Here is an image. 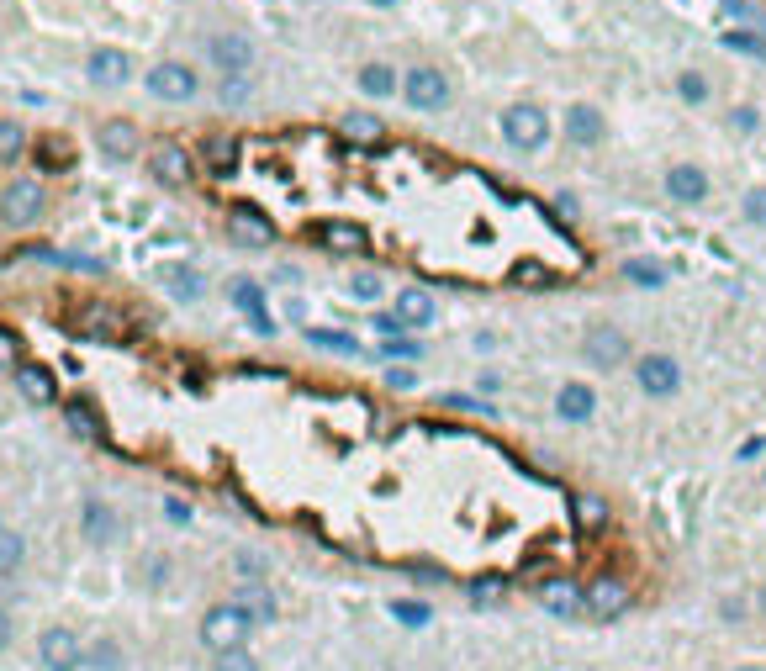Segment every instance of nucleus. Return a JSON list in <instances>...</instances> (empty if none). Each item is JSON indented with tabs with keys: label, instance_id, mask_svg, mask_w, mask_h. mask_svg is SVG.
Returning <instances> with one entry per match:
<instances>
[{
	"label": "nucleus",
	"instance_id": "1",
	"mask_svg": "<svg viewBox=\"0 0 766 671\" xmlns=\"http://www.w3.org/2000/svg\"><path fill=\"white\" fill-rule=\"evenodd\" d=\"M497 127H502V143H513L518 154H534V148L550 143V117H545V106H534V101L508 106Z\"/></svg>",
	"mask_w": 766,
	"mask_h": 671
},
{
	"label": "nucleus",
	"instance_id": "2",
	"mask_svg": "<svg viewBox=\"0 0 766 671\" xmlns=\"http://www.w3.org/2000/svg\"><path fill=\"white\" fill-rule=\"evenodd\" d=\"M249 629H254V624H249L233 603H217V608L207 613V619H201V645L217 650V656H228V650H244Z\"/></svg>",
	"mask_w": 766,
	"mask_h": 671
},
{
	"label": "nucleus",
	"instance_id": "3",
	"mask_svg": "<svg viewBox=\"0 0 766 671\" xmlns=\"http://www.w3.org/2000/svg\"><path fill=\"white\" fill-rule=\"evenodd\" d=\"M582 354H587V365H592V370H619V365L629 360V339H624V328H613V323L587 328Z\"/></svg>",
	"mask_w": 766,
	"mask_h": 671
},
{
	"label": "nucleus",
	"instance_id": "4",
	"mask_svg": "<svg viewBox=\"0 0 766 671\" xmlns=\"http://www.w3.org/2000/svg\"><path fill=\"white\" fill-rule=\"evenodd\" d=\"M634 381H640L645 397H677L682 365L671 360V354H640V360H634Z\"/></svg>",
	"mask_w": 766,
	"mask_h": 671
},
{
	"label": "nucleus",
	"instance_id": "5",
	"mask_svg": "<svg viewBox=\"0 0 766 671\" xmlns=\"http://www.w3.org/2000/svg\"><path fill=\"white\" fill-rule=\"evenodd\" d=\"M587 613H592V619H603V624H613L619 613H629V582H624V576H613V571L592 576V582H587Z\"/></svg>",
	"mask_w": 766,
	"mask_h": 671
},
{
	"label": "nucleus",
	"instance_id": "6",
	"mask_svg": "<svg viewBox=\"0 0 766 671\" xmlns=\"http://www.w3.org/2000/svg\"><path fill=\"white\" fill-rule=\"evenodd\" d=\"M37 661H43L48 671H80L85 650H80V640H74V629L48 624L43 635H37Z\"/></svg>",
	"mask_w": 766,
	"mask_h": 671
},
{
	"label": "nucleus",
	"instance_id": "7",
	"mask_svg": "<svg viewBox=\"0 0 766 671\" xmlns=\"http://www.w3.org/2000/svg\"><path fill=\"white\" fill-rule=\"evenodd\" d=\"M228 233H233V244H244V249H270L275 244V222L259 207H249V201L228 207Z\"/></svg>",
	"mask_w": 766,
	"mask_h": 671
},
{
	"label": "nucleus",
	"instance_id": "8",
	"mask_svg": "<svg viewBox=\"0 0 766 671\" xmlns=\"http://www.w3.org/2000/svg\"><path fill=\"white\" fill-rule=\"evenodd\" d=\"M402 96L418 111H439V106H450V80H444L439 69H407L402 74Z\"/></svg>",
	"mask_w": 766,
	"mask_h": 671
},
{
	"label": "nucleus",
	"instance_id": "9",
	"mask_svg": "<svg viewBox=\"0 0 766 671\" xmlns=\"http://www.w3.org/2000/svg\"><path fill=\"white\" fill-rule=\"evenodd\" d=\"M0 217L11 222V228H27V222L43 217V185L37 180H16L0 191Z\"/></svg>",
	"mask_w": 766,
	"mask_h": 671
},
{
	"label": "nucleus",
	"instance_id": "10",
	"mask_svg": "<svg viewBox=\"0 0 766 671\" xmlns=\"http://www.w3.org/2000/svg\"><path fill=\"white\" fill-rule=\"evenodd\" d=\"M539 603H545V613H555V619H582L587 587L566 582V576H550V582H539Z\"/></svg>",
	"mask_w": 766,
	"mask_h": 671
},
{
	"label": "nucleus",
	"instance_id": "11",
	"mask_svg": "<svg viewBox=\"0 0 766 671\" xmlns=\"http://www.w3.org/2000/svg\"><path fill=\"white\" fill-rule=\"evenodd\" d=\"M148 90H154L159 101H191L196 96V74L185 64H154L148 69Z\"/></svg>",
	"mask_w": 766,
	"mask_h": 671
},
{
	"label": "nucleus",
	"instance_id": "12",
	"mask_svg": "<svg viewBox=\"0 0 766 671\" xmlns=\"http://www.w3.org/2000/svg\"><path fill=\"white\" fill-rule=\"evenodd\" d=\"M11 376H16V391H22L32 407H53V402H59V381H53L48 365H16Z\"/></svg>",
	"mask_w": 766,
	"mask_h": 671
},
{
	"label": "nucleus",
	"instance_id": "13",
	"mask_svg": "<svg viewBox=\"0 0 766 671\" xmlns=\"http://www.w3.org/2000/svg\"><path fill=\"white\" fill-rule=\"evenodd\" d=\"M148 164H154V180H159V185H175V191H180V185H191V170H196L191 154H185L180 143H159Z\"/></svg>",
	"mask_w": 766,
	"mask_h": 671
},
{
	"label": "nucleus",
	"instance_id": "14",
	"mask_svg": "<svg viewBox=\"0 0 766 671\" xmlns=\"http://www.w3.org/2000/svg\"><path fill=\"white\" fill-rule=\"evenodd\" d=\"M666 196L687 201V207L703 201L708 196V170H703V164H671V170H666Z\"/></svg>",
	"mask_w": 766,
	"mask_h": 671
},
{
	"label": "nucleus",
	"instance_id": "15",
	"mask_svg": "<svg viewBox=\"0 0 766 671\" xmlns=\"http://www.w3.org/2000/svg\"><path fill=\"white\" fill-rule=\"evenodd\" d=\"M212 64L222 69V74H244L249 64H254V43L249 37H238V32H222V37H212Z\"/></svg>",
	"mask_w": 766,
	"mask_h": 671
},
{
	"label": "nucleus",
	"instance_id": "16",
	"mask_svg": "<svg viewBox=\"0 0 766 671\" xmlns=\"http://www.w3.org/2000/svg\"><path fill=\"white\" fill-rule=\"evenodd\" d=\"M555 413L566 418V423H587L597 413V391L587 381H566V386L555 391Z\"/></svg>",
	"mask_w": 766,
	"mask_h": 671
},
{
	"label": "nucleus",
	"instance_id": "17",
	"mask_svg": "<svg viewBox=\"0 0 766 671\" xmlns=\"http://www.w3.org/2000/svg\"><path fill=\"white\" fill-rule=\"evenodd\" d=\"M439 318V307H434V296H428L423 286H402L397 291V323L402 328H428Z\"/></svg>",
	"mask_w": 766,
	"mask_h": 671
},
{
	"label": "nucleus",
	"instance_id": "18",
	"mask_svg": "<svg viewBox=\"0 0 766 671\" xmlns=\"http://www.w3.org/2000/svg\"><path fill=\"white\" fill-rule=\"evenodd\" d=\"M96 143H101L106 159H133V154H138V127L127 122V117H111V122H101Z\"/></svg>",
	"mask_w": 766,
	"mask_h": 671
},
{
	"label": "nucleus",
	"instance_id": "19",
	"mask_svg": "<svg viewBox=\"0 0 766 671\" xmlns=\"http://www.w3.org/2000/svg\"><path fill=\"white\" fill-rule=\"evenodd\" d=\"M90 80L96 85H127L133 80V59L122 48H96L90 53Z\"/></svg>",
	"mask_w": 766,
	"mask_h": 671
},
{
	"label": "nucleus",
	"instance_id": "20",
	"mask_svg": "<svg viewBox=\"0 0 766 671\" xmlns=\"http://www.w3.org/2000/svg\"><path fill=\"white\" fill-rule=\"evenodd\" d=\"M228 603L244 613L249 624H275V598H270V587H259V582H244Z\"/></svg>",
	"mask_w": 766,
	"mask_h": 671
},
{
	"label": "nucleus",
	"instance_id": "21",
	"mask_svg": "<svg viewBox=\"0 0 766 671\" xmlns=\"http://www.w3.org/2000/svg\"><path fill=\"white\" fill-rule=\"evenodd\" d=\"M317 244L333 249V254H354V249H365V228L360 222H344V217L317 222Z\"/></svg>",
	"mask_w": 766,
	"mask_h": 671
},
{
	"label": "nucleus",
	"instance_id": "22",
	"mask_svg": "<svg viewBox=\"0 0 766 671\" xmlns=\"http://www.w3.org/2000/svg\"><path fill=\"white\" fill-rule=\"evenodd\" d=\"M228 296H233V307H244L249 318H254V333H265V339H270V333H275V318L265 312V291H259L254 281H233Z\"/></svg>",
	"mask_w": 766,
	"mask_h": 671
},
{
	"label": "nucleus",
	"instance_id": "23",
	"mask_svg": "<svg viewBox=\"0 0 766 671\" xmlns=\"http://www.w3.org/2000/svg\"><path fill=\"white\" fill-rule=\"evenodd\" d=\"M566 138L576 148H592L597 138H603V111H597V106H571L566 111Z\"/></svg>",
	"mask_w": 766,
	"mask_h": 671
},
{
	"label": "nucleus",
	"instance_id": "24",
	"mask_svg": "<svg viewBox=\"0 0 766 671\" xmlns=\"http://www.w3.org/2000/svg\"><path fill=\"white\" fill-rule=\"evenodd\" d=\"M624 281H629V286H640V291H661V286L671 281V270L661 265V259L634 254V259H624Z\"/></svg>",
	"mask_w": 766,
	"mask_h": 671
},
{
	"label": "nucleus",
	"instance_id": "25",
	"mask_svg": "<svg viewBox=\"0 0 766 671\" xmlns=\"http://www.w3.org/2000/svg\"><path fill=\"white\" fill-rule=\"evenodd\" d=\"M80 333H85V339L117 344V339H122V318H117L111 307H85V312H80Z\"/></svg>",
	"mask_w": 766,
	"mask_h": 671
},
{
	"label": "nucleus",
	"instance_id": "26",
	"mask_svg": "<svg viewBox=\"0 0 766 671\" xmlns=\"http://www.w3.org/2000/svg\"><path fill=\"white\" fill-rule=\"evenodd\" d=\"M339 133L349 143H381L386 138V122L370 117V111H349V117H339Z\"/></svg>",
	"mask_w": 766,
	"mask_h": 671
},
{
	"label": "nucleus",
	"instance_id": "27",
	"mask_svg": "<svg viewBox=\"0 0 766 671\" xmlns=\"http://www.w3.org/2000/svg\"><path fill=\"white\" fill-rule=\"evenodd\" d=\"M111 534H117V513H111L106 502H85V539H96V545H106Z\"/></svg>",
	"mask_w": 766,
	"mask_h": 671
},
{
	"label": "nucleus",
	"instance_id": "28",
	"mask_svg": "<svg viewBox=\"0 0 766 671\" xmlns=\"http://www.w3.org/2000/svg\"><path fill=\"white\" fill-rule=\"evenodd\" d=\"M360 90H365V96H391V90H397V69H386V64H365L360 69Z\"/></svg>",
	"mask_w": 766,
	"mask_h": 671
},
{
	"label": "nucleus",
	"instance_id": "29",
	"mask_svg": "<svg viewBox=\"0 0 766 671\" xmlns=\"http://www.w3.org/2000/svg\"><path fill=\"white\" fill-rule=\"evenodd\" d=\"M37 164H43V170H69V164H74V148H69V138H43V143H37Z\"/></svg>",
	"mask_w": 766,
	"mask_h": 671
},
{
	"label": "nucleus",
	"instance_id": "30",
	"mask_svg": "<svg viewBox=\"0 0 766 671\" xmlns=\"http://www.w3.org/2000/svg\"><path fill=\"white\" fill-rule=\"evenodd\" d=\"M22 148H27L22 122H6V117H0V164H16V159H22Z\"/></svg>",
	"mask_w": 766,
	"mask_h": 671
},
{
	"label": "nucleus",
	"instance_id": "31",
	"mask_svg": "<svg viewBox=\"0 0 766 671\" xmlns=\"http://www.w3.org/2000/svg\"><path fill=\"white\" fill-rule=\"evenodd\" d=\"M64 418H69V428H74V434H85V439H101V423L90 418V402H80V397H74V402L64 407Z\"/></svg>",
	"mask_w": 766,
	"mask_h": 671
},
{
	"label": "nucleus",
	"instance_id": "32",
	"mask_svg": "<svg viewBox=\"0 0 766 671\" xmlns=\"http://www.w3.org/2000/svg\"><path fill=\"white\" fill-rule=\"evenodd\" d=\"M677 96L687 101V106H698V101H708V80L698 69H687V74H677Z\"/></svg>",
	"mask_w": 766,
	"mask_h": 671
},
{
	"label": "nucleus",
	"instance_id": "33",
	"mask_svg": "<svg viewBox=\"0 0 766 671\" xmlns=\"http://www.w3.org/2000/svg\"><path fill=\"white\" fill-rule=\"evenodd\" d=\"M513 281H523V286H539V281H555V275H550V265H545V259H518V265H513Z\"/></svg>",
	"mask_w": 766,
	"mask_h": 671
},
{
	"label": "nucleus",
	"instance_id": "34",
	"mask_svg": "<svg viewBox=\"0 0 766 671\" xmlns=\"http://www.w3.org/2000/svg\"><path fill=\"white\" fill-rule=\"evenodd\" d=\"M724 48L751 53V59H766V37H756V32H724Z\"/></svg>",
	"mask_w": 766,
	"mask_h": 671
},
{
	"label": "nucleus",
	"instance_id": "35",
	"mask_svg": "<svg viewBox=\"0 0 766 671\" xmlns=\"http://www.w3.org/2000/svg\"><path fill=\"white\" fill-rule=\"evenodd\" d=\"M391 613H397L407 629H423L428 624V603H413V598H397V603H391Z\"/></svg>",
	"mask_w": 766,
	"mask_h": 671
},
{
	"label": "nucleus",
	"instance_id": "36",
	"mask_svg": "<svg viewBox=\"0 0 766 671\" xmlns=\"http://www.w3.org/2000/svg\"><path fill=\"white\" fill-rule=\"evenodd\" d=\"M307 339L323 344V349H339V354H354V349H360V344L349 339V333H328V328H307Z\"/></svg>",
	"mask_w": 766,
	"mask_h": 671
},
{
	"label": "nucleus",
	"instance_id": "37",
	"mask_svg": "<svg viewBox=\"0 0 766 671\" xmlns=\"http://www.w3.org/2000/svg\"><path fill=\"white\" fill-rule=\"evenodd\" d=\"M745 222H756V228H766V185H756V191H745Z\"/></svg>",
	"mask_w": 766,
	"mask_h": 671
},
{
	"label": "nucleus",
	"instance_id": "38",
	"mask_svg": "<svg viewBox=\"0 0 766 671\" xmlns=\"http://www.w3.org/2000/svg\"><path fill=\"white\" fill-rule=\"evenodd\" d=\"M471 598H476V603H497V598H508V587H502L497 576H481V582L471 587Z\"/></svg>",
	"mask_w": 766,
	"mask_h": 671
},
{
	"label": "nucleus",
	"instance_id": "39",
	"mask_svg": "<svg viewBox=\"0 0 766 671\" xmlns=\"http://www.w3.org/2000/svg\"><path fill=\"white\" fill-rule=\"evenodd\" d=\"M201 291H207V286H201V275H191V270H175V296H185V302H196Z\"/></svg>",
	"mask_w": 766,
	"mask_h": 671
},
{
	"label": "nucleus",
	"instance_id": "40",
	"mask_svg": "<svg viewBox=\"0 0 766 671\" xmlns=\"http://www.w3.org/2000/svg\"><path fill=\"white\" fill-rule=\"evenodd\" d=\"M90 661H96V671H117V661H122V650L111 645V640H101L96 650H90Z\"/></svg>",
	"mask_w": 766,
	"mask_h": 671
},
{
	"label": "nucleus",
	"instance_id": "41",
	"mask_svg": "<svg viewBox=\"0 0 766 671\" xmlns=\"http://www.w3.org/2000/svg\"><path fill=\"white\" fill-rule=\"evenodd\" d=\"M349 291L360 296V302H376V296H381V275H354Z\"/></svg>",
	"mask_w": 766,
	"mask_h": 671
},
{
	"label": "nucleus",
	"instance_id": "42",
	"mask_svg": "<svg viewBox=\"0 0 766 671\" xmlns=\"http://www.w3.org/2000/svg\"><path fill=\"white\" fill-rule=\"evenodd\" d=\"M730 122H735V133H756V127H761V111H756V106H735Z\"/></svg>",
	"mask_w": 766,
	"mask_h": 671
},
{
	"label": "nucleus",
	"instance_id": "43",
	"mask_svg": "<svg viewBox=\"0 0 766 671\" xmlns=\"http://www.w3.org/2000/svg\"><path fill=\"white\" fill-rule=\"evenodd\" d=\"M207 154H212V170H233V154H238V148H233V143H222V138H212V143H207Z\"/></svg>",
	"mask_w": 766,
	"mask_h": 671
},
{
	"label": "nucleus",
	"instance_id": "44",
	"mask_svg": "<svg viewBox=\"0 0 766 671\" xmlns=\"http://www.w3.org/2000/svg\"><path fill=\"white\" fill-rule=\"evenodd\" d=\"M16 561H22V539H16V534H0V571H11Z\"/></svg>",
	"mask_w": 766,
	"mask_h": 671
},
{
	"label": "nucleus",
	"instance_id": "45",
	"mask_svg": "<svg viewBox=\"0 0 766 671\" xmlns=\"http://www.w3.org/2000/svg\"><path fill=\"white\" fill-rule=\"evenodd\" d=\"M217 671H259L244 650H228V656H217Z\"/></svg>",
	"mask_w": 766,
	"mask_h": 671
},
{
	"label": "nucleus",
	"instance_id": "46",
	"mask_svg": "<svg viewBox=\"0 0 766 671\" xmlns=\"http://www.w3.org/2000/svg\"><path fill=\"white\" fill-rule=\"evenodd\" d=\"M370 328H376V333H381V339H402V333H407V328L397 323V312H381V318H376V323H370Z\"/></svg>",
	"mask_w": 766,
	"mask_h": 671
},
{
	"label": "nucleus",
	"instance_id": "47",
	"mask_svg": "<svg viewBox=\"0 0 766 671\" xmlns=\"http://www.w3.org/2000/svg\"><path fill=\"white\" fill-rule=\"evenodd\" d=\"M0 365H6V370L22 365V360H16V333H6V328H0Z\"/></svg>",
	"mask_w": 766,
	"mask_h": 671
},
{
	"label": "nucleus",
	"instance_id": "48",
	"mask_svg": "<svg viewBox=\"0 0 766 671\" xmlns=\"http://www.w3.org/2000/svg\"><path fill=\"white\" fill-rule=\"evenodd\" d=\"M249 96V80L244 74H233V80H222V101H244Z\"/></svg>",
	"mask_w": 766,
	"mask_h": 671
},
{
	"label": "nucleus",
	"instance_id": "49",
	"mask_svg": "<svg viewBox=\"0 0 766 671\" xmlns=\"http://www.w3.org/2000/svg\"><path fill=\"white\" fill-rule=\"evenodd\" d=\"M386 386H391V391H413L418 376H413V370H386Z\"/></svg>",
	"mask_w": 766,
	"mask_h": 671
},
{
	"label": "nucleus",
	"instance_id": "50",
	"mask_svg": "<svg viewBox=\"0 0 766 671\" xmlns=\"http://www.w3.org/2000/svg\"><path fill=\"white\" fill-rule=\"evenodd\" d=\"M386 354H402V360H413V354H423L413 339H386Z\"/></svg>",
	"mask_w": 766,
	"mask_h": 671
},
{
	"label": "nucleus",
	"instance_id": "51",
	"mask_svg": "<svg viewBox=\"0 0 766 671\" xmlns=\"http://www.w3.org/2000/svg\"><path fill=\"white\" fill-rule=\"evenodd\" d=\"M576 513H582L587 524H603V502H597V497H587V502H582V508H576Z\"/></svg>",
	"mask_w": 766,
	"mask_h": 671
},
{
	"label": "nucleus",
	"instance_id": "52",
	"mask_svg": "<svg viewBox=\"0 0 766 671\" xmlns=\"http://www.w3.org/2000/svg\"><path fill=\"white\" fill-rule=\"evenodd\" d=\"M761 450H766V434H756V439H745V444H740V460H756Z\"/></svg>",
	"mask_w": 766,
	"mask_h": 671
},
{
	"label": "nucleus",
	"instance_id": "53",
	"mask_svg": "<svg viewBox=\"0 0 766 671\" xmlns=\"http://www.w3.org/2000/svg\"><path fill=\"white\" fill-rule=\"evenodd\" d=\"M6 645H11V613L0 608V650H6Z\"/></svg>",
	"mask_w": 766,
	"mask_h": 671
},
{
	"label": "nucleus",
	"instance_id": "54",
	"mask_svg": "<svg viewBox=\"0 0 766 671\" xmlns=\"http://www.w3.org/2000/svg\"><path fill=\"white\" fill-rule=\"evenodd\" d=\"M756 608H761V613H766V582H761V587H756Z\"/></svg>",
	"mask_w": 766,
	"mask_h": 671
},
{
	"label": "nucleus",
	"instance_id": "55",
	"mask_svg": "<svg viewBox=\"0 0 766 671\" xmlns=\"http://www.w3.org/2000/svg\"><path fill=\"white\" fill-rule=\"evenodd\" d=\"M370 6H397V0H370Z\"/></svg>",
	"mask_w": 766,
	"mask_h": 671
},
{
	"label": "nucleus",
	"instance_id": "56",
	"mask_svg": "<svg viewBox=\"0 0 766 671\" xmlns=\"http://www.w3.org/2000/svg\"><path fill=\"white\" fill-rule=\"evenodd\" d=\"M735 671H766V666H735Z\"/></svg>",
	"mask_w": 766,
	"mask_h": 671
}]
</instances>
